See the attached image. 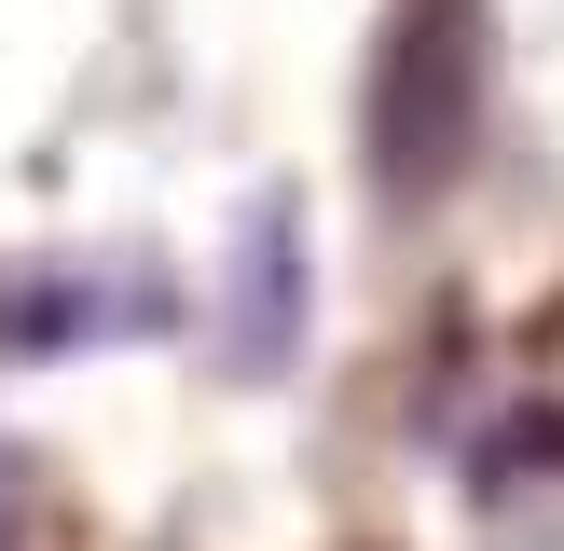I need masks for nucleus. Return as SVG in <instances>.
<instances>
[{
	"mask_svg": "<svg viewBox=\"0 0 564 551\" xmlns=\"http://www.w3.org/2000/svg\"><path fill=\"white\" fill-rule=\"evenodd\" d=\"M303 345V207L290 193H248L235 235V372H275Z\"/></svg>",
	"mask_w": 564,
	"mask_h": 551,
	"instance_id": "7ed1b4c3",
	"label": "nucleus"
},
{
	"mask_svg": "<svg viewBox=\"0 0 564 551\" xmlns=\"http://www.w3.org/2000/svg\"><path fill=\"white\" fill-rule=\"evenodd\" d=\"M372 138H386V193H441L455 180V138H468V0H413V14L386 28Z\"/></svg>",
	"mask_w": 564,
	"mask_h": 551,
	"instance_id": "f257e3e1",
	"label": "nucleus"
},
{
	"mask_svg": "<svg viewBox=\"0 0 564 551\" xmlns=\"http://www.w3.org/2000/svg\"><path fill=\"white\" fill-rule=\"evenodd\" d=\"M152 317H165L152 276H97V262L0 276V345H110V331H152Z\"/></svg>",
	"mask_w": 564,
	"mask_h": 551,
	"instance_id": "f03ea898",
	"label": "nucleus"
}]
</instances>
